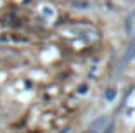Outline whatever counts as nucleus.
Segmentation results:
<instances>
[{
	"mask_svg": "<svg viewBox=\"0 0 135 133\" xmlns=\"http://www.w3.org/2000/svg\"><path fill=\"white\" fill-rule=\"evenodd\" d=\"M113 128V117L111 116H100L99 119L90 125L88 133H109Z\"/></svg>",
	"mask_w": 135,
	"mask_h": 133,
	"instance_id": "f257e3e1",
	"label": "nucleus"
},
{
	"mask_svg": "<svg viewBox=\"0 0 135 133\" xmlns=\"http://www.w3.org/2000/svg\"><path fill=\"white\" fill-rule=\"evenodd\" d=\"M125 29L127 36L130 38V43H135V11H132L125 19Z\"/></svg>",
	"mask_w": 135,
	"mask_h": 133,
	"instance_id": "f03ea898",
	"label": "nucleus"
}]
</instances>
